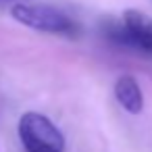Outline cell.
<instances>
[{"label":"cell","mask_w":152,"mask_h":152,"mask_svg":"<svg viewBox=\"0 0 152 152\" xmlns=\"http://www.w3.org/2000/svg\"><path fill=\"white\" fill-rule=\"evenodd\" d=\"M13 19L23 23L29 29L44 31V34H54V36H65V38H77L79 36V25L61 9L50 7V4H31V2H21L11 7Z\"/></svg>","instance_id":"6da1fadb"},{"label":"cell","mask_w":152,"mask_h":152,"mask_svg":"<svg viewBox=\"0 0 152 152\" xmlns=\"http://www.w3.org/2000/svg\"><path fill=\"white\" fill-rule=\"evenodd\" d=\"M102 31L115 44L152 54V19L142 11H125L121 21H106L102 25Z\"/></svg>","instance_id":"7a4b0ae2"},{"label":"cell","mask_w":152,"mask_h":152,"mask_svg":"<svg viewBox=\"0 0 152 152\" xmlns=\"http://www.w3.org/2000/svg\"><path fill=\"white\" fill-rule=\"evenodd\" d=\"M19 137L27 152H63L65 137L42 113H25L19 119Z\"/></svg>","instance_id":"3957f363"},{"label":"cell","mask_w":152,"mask_h":152,"mask_svg":"<svg viewBox=\"0 0 152 152\" xmlns=\"http://www.w3.org/2000/svg\"><path fill=\"white\" fill-rule=\"evenodd\" d=\"M115 98L117 102L131 115H137L144 108V96L137 81L131 75H121L115 83Z\"/></svg>","instance_id":"277c9868"},{"label":"cell","mask_w":152,"mask_h":152,"mask_svg":"<svg viewBox=\"0 0 152 152\" xmlns=\"http://www.w3.org/2000/svg\"><path fill=\"white\" fill-rule=\"evenodd\" d=\"M9 2H11V4L15 7V4H21L23 0H0V4H9Z\"/></svg>","instance_id":"5b68a950"}]
</instances>
